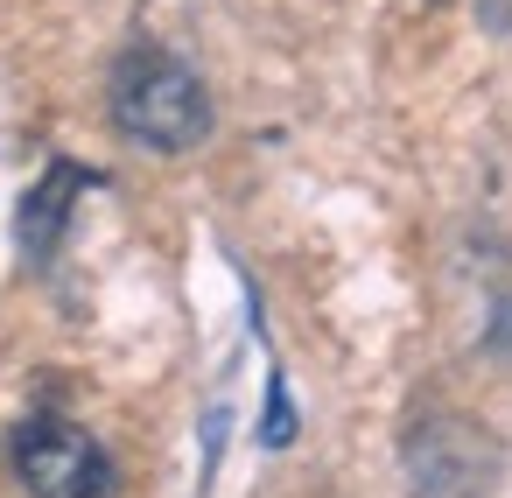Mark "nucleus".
<instances>
[{"label": "nucleus", "mask_w": 512, "mask_h": 498, "mask_svg": "<svg viewBox=\"0 0 512 498\" xmlns=\"http://www.w3.org/2000/svg\"><path fill=\"white\" fill-rule=\"evenodd\" d=\"M15 470H22V484L36 498H106L113 491L106 449L78 421H57V414H36L15 435Z\"/></svg>", "instance_id": "nucleus-2"}, {"label": "nucleus", "mask_w": 512, "mask_h": 498, "mask_svg": "<svg viewBox=\"0 0 512 498\" xmlns=\"http://www.w3.org/2000/svg\"><path fill=\"white\" fill-rule=\"evenodd\" d=\"M85 176L78 169H50L43 176V190L29 197V211H22V239H29V253H50V232H57V218L71 211V190H78Z\"/></svg>", "instance_id": "nucleus-3"}, {"label": "nucleus", "mask_w": 512, "mask_h": 498, "mask_svg": "<svg viewBox=\"0 0 512 498\" xmlns=\"http://www.w3.org/2000/svg\"><path fill=\"white\" fill-rule=\"evenodd\" d=\"M113 120H120V134H134L162 155H183L211 134V92L183 57L127 50L113 71Z\"/></svg>", "instance_id": "nucleus-1"}]
</instances>
